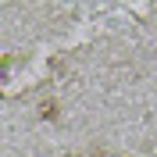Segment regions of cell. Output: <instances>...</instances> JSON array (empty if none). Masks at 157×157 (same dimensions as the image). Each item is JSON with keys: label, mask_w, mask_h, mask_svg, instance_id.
I'll use <instances>...</instances> for the list:
<instances>
[{"label": "cell", "mask_w": 157, "mask_h": 157, "mask_svg": "<svg viewBox=\"0 0 157 157\" xmlns=\"http://www.w3.org/2000/svg\"><path fill=\"white\" fill-rule=\"evenodd\" d=\"M104 157H121V154H104Z\"/></svg>", "instance_id": "1"}]
</instances>
